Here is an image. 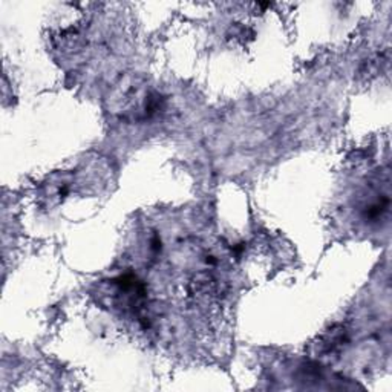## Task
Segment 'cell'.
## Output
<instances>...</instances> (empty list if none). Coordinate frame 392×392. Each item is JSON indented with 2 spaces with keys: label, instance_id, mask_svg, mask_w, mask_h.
<instances>
[{
  "label": "cell",
  "instance_id": "obj_2",
  "mask_svg": "<svg viewBox=\"0 0 392 392\" xmlns=\"http://www.w3.org/2000/svg\"><path fill=\"white\" fill-rule=\"evenodd\" d=\"M347 342V332L343 328H332L325 336H322L317 348L320 354H332V352L339 351Z\"/></svg>",
  "mask_w": 392,
  "mask_h": 392
},
{
  "label": "cell",
  "instance_id": "obj_1",
  "mask_svg": "<svg viewBox=\"0 0 392 392\" xmlns=\"http://www.w3.org/2000/svg\"><path fill=\"white\" fill-rule=\"evenodd\" d=\"M189 291L192 296L200 299H214L222 294V287L219 281L212 273L201 271L195 274L189 282Z\"/></svg>",
  "mask_w": 392,
  "mask_h": 392
}]
</instances>
